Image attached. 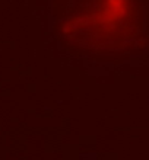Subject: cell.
Masks as SVG:
<instances>
[{"label": "cell", "mask_w": 149, "mask_h": 160, "mask_svg": "<svg viewBox=\"0 0 149 160\" xmlns=\"http://www.w3.org/2000/svg\"><path fill=\"white\" fill-rule=\"evenodd\" d=\"M135 0H53L59 39L82 55L119 51L133 31Z\"/></svg>", "instance_id": "cell-1"}]
</instances>
